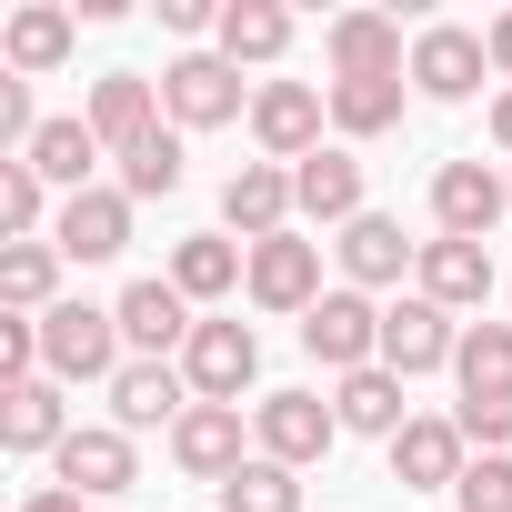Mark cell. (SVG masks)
Returning <instances> with one entry per match:
<instances>
[{
	"instance_id": "cell-36",
	"label": "cell",
	"mask_w": 512,
	"mask_h": 512,
	"mask_svg": "<svg viewBox=\"0 0 512 512\" xmlns=\"http://www.w3.org/2000/svg\"><path fill=\"white\" fill-rule=\"evenodd\" d=\"M11 382H41V322L0 312V392H11Z\"/></svg>"
},
{
	"instance_id": "cell-22",
	"label": "cell",
	"mask_w": 512,
	"mask_h": 512,
	"mask_svg": "<svg viewBox=\"0 0 512 512\" xmlns=\"http://www.w3.org/2000/svg\"><path fill=\"white\" fill-rule=\"evenodd\" d=\"M71 432H81V422L61 412V382H51V372L0 392V452H21V462H31V452H61Z\"/></svg>"
},
{
	"instance_id": "cell-13",
	"label": "cell",
	"mask_w": 512,
	"mask_h": 512,
	"mask_svg": "<svg viewBox=\"0 0 512 512\" xmlns=\"http://www.w3.org/2000/svg\"><path fill=\"white\" fill-rule=\"evenodd\" d=\"M452 352H462V322H452L442 302H422V292H412V302H392V312H382V372H402V382H412V372H442Z\"/></svg>"
},
{
	"instance_id": "cell-21",
	"label": "cell",
	"mask_w": 512,
	"mask_h": 512,
	"mask_svg": "<svg viewBox=\"0 0 512 512\" xmlns=\"http://www.w3.org/2000/svg\"><path fill=\"white\" fill-rule=\"evenodd\" d=\"M412 292L442 302V312H482V302H492V251H482V241H422Z\"/></svg>"
},
{
	"instance_id": "cell-20",
	"label": "cell",
	"mask_w": 512,
	"mask_h": 512,
	"mask_svg": "<svg viewBox=\"0 0 512 512\" xmlns=\"http://www.w3.org/2000/svg\"><path fill=\"white\" fill-rule=\"evenodd\" d=\"M342 272H352V292H382V282H402V272H422V241H402V221L392 211H362L342 241Z\"/></svg>"
},
{
	"instance_id": "cell-4",
	"label": "cell",
	"mask_w": 512,
	"mask_h": 512,
	"mask_svg": "<svg viewBox=\"0 0 512 512\" xmlns=\"http://www.w3.org/2000/svg\"><path fill=\"white\" fill-rule=\"evenodd\" d=\"M322 121H332L322 81H262L251 91V141H262V161H282V171L322 151Z\"/></svg>"
},
{
	"instance_id": "cell-15",
	"label": "cell",
	"mask_w": 512,
	"mask_h": 512,
	"mask_svg": "<svg viewBox=\"0 0 512 512\" xmlns=\"http://www.w3.org/2000/svg\"><path fill=\"white\" fill-rule=\"evenodd\" d=\"M502 211H512V191L492 181V161H442V171H432V221H442V241H482Z\"/></svg>"
},
{
	"instance_id": "cell-16",
	"label": "cell",
	"mask_w": 512,
	"mask_h": 512,
	"mask_svg": "<svg viewBox=\"0 0 512 512\" xmlns=\"http://www.w3.org/2000/svg\"><path fill=\"white\" fill-rule=\"evenodd\" d=\"M171 462L191 472V482H231L251 452H241V402H191L181 422H171Z\"/></svg>"
},
{
	"instance_id": "cell-34",
	"label": "cell",
	"mask_w": 512,
	"mask_h": 512,
	"mask_svg": "<svg viewBox=\"0 0 512 512\" xmlns=\"http://www.w3.org/2000/svg\"><path fill=\"white\" fill-rule=\"evenodd\" d=\"M41 211H51V181L31 161H0V231L11 241H41Z\"/></svg>"
},
{
	"instance_id": "cell-10",
	"label": "cell",
	"mask_w": 512,
	"mask_h": 512,
	"mask_svg": "<svg viewBox=\"0 0 512 512\" xmlns=\"http://www.w3.org/2000/svg\"><path fill=\"white\" fill-rule=\"evenodd\" d=\"M322 61H332V81H392V71H412L392 11H342V21L322 31Z\"/></svg>"
},
{
	"instance_id": "cell-23",
	"label": "cell",
	"mask_w": 512,
	"mask_h": 512,
	"mask_svg": "<svg viewBox=\"0 0 512 512\" xmlns=\"http://www.w3.org/2000/svg\"><path fill=\"white\" fill-rule=\"evenodd\" d=\"M181 412H191L181 362H121V382H111V422H121V432H161V422H181Z\"/></svg>"
},
{
	"instance_id": "cell-29",
	"label": "cell",
	"mask_w": 512,
	"mask_h": 512,
	"mask_svg": "<svg viewBox=\"0 0 512 512\" xmlns=\"http://www.w3.org/2000/svg\"><path fill=\"white\" fill-rule=\"evenodd\" d=\"M402 81L412 71H392V81H332V131L342 141H382L402 121Z\"/></svg>"
},
{
	"instance_id": "cell-41",
	"label": "cell",
	"mask_w": 512,
	"mask_h": 512,
	"mask_svg": "<svg viewBox=\"0 0 512 512\" xmlns=\"http://www.w3.org/2000/svg\"><path fill=\"white\" fill-rule=\"evenodd\" d=\"M492 141L512 151V91H492Z\"/></svg>"
},
{
	"instance_id": "cell-5",
	"label": "cell",
	"mask_w": 512,
	"mask_h": 512,
	"mask_svg": "<svg viewBox=\"0 0 512 512\" xmlns=\"http://www.w3.org/2000/svg\"><path fill=\"white\" fill-rule=\"evenodd\" d=\"M51 472H61V492H81L91 512H111V502L141 482V462H131V432H121V422H81V432L51 452Z\"/></svg>"
},
{
	"instance_id": "cell-35",
	"label": "cell",
	"mask_w": 512,
	"mask_h": 512,
	"mask_svg": "<svg viewBox=\"0 0 512 512\" xmlns=\"http://www.w3.org/2000/svg\"><path fill=\"white\" fill-rule=\"evenodd\" d=\"M452 502H462V512H512V452H482V462H462Z\"/></svg>"
},
{
	"instance_id": "cell-17",
	"label": "cell",
	"mask_w": 512,
	"mask_h": 512,
	"mask_svg": "<svg viewBox=\"0 0 512 512\" xmlns=\"http://www.w3.org/2000/svg\"><path fill=\"white\" fill-rule=\"evenodd\" d=\"M292 211H302V201H292V171H282V161H241V171L221 181V221L241 231V251L272 241V231H292Z\"/></svg>"
},
{
	"instance_id": "cell-9",
	"label": "cell",
	"mask_w": 512,
	"mask_h": 512,
	"mask_svg": "<svg viewBox=\"0 0 512 512\" xmlns=\"http://www.w3.org/2000/svg\"><path fill=\"white\" fill-rule=\"evenodd\" d=\"M482 71H492L482 31H462V21L412 31V91H422V101H472V91H482Z\"/></svg>"
},
{
	"instance_id": "cell-7",
	"label": "cell",
	"mask_w": 512,
	"mask_h": 512,
	"mask_svg": "<svg viewBox=\"0 0 512 512\" xmlns=\"http://www.w3.org/2000/svg\"><path fill=\"white\" fill-rule=\"evenodd\" d=\"M262 312H312L322 302V241H302V231H272V241H251V282H241Z\"/></svg>"
},
{
	"instance_id": "cell-27",
	"label": "cell",
	"mask_w": 512,
	"mask_h": 512,
	"mask_svg": "<svg viewBox=\"0 0 512 512\" xmlns=\"http://www.w3.org/2000/svg\"><path fill=\"white\" fill-rule=\"evenodd\" d=\"M0 61H11L21 81L61 71V61H71V11H61V0H21V11H11V31H0Z\"/></svg>"
},
{
	"instance_id": "cell-33",
	"label": "cell",
	"mask_w": 512,
	"mask_h": 512,
	"mask_svg": "<svg viewBox=\"0 0 512 512\" xmlns=\"http://www.w3.org/2000/svg\"><path fill=\"white\" fill-rule=\"evenodd\" d=\"M181 161H191V151H181V131L161 121L141 151H121V191H131V201H171V191H181Z\"/></svg>"
},
{
	"instance_id": "cell-26",
	"label": "cell",
	"mask_w": 512,
	"mask_h": 512,
	"mask_svg": "<svg viewBox=\"0 0 512 512\" xmlns=\"http://www.w3.org/2000/svg\"><path fill=\"white\" fill-rule=\"evenodd\" d=\"M241 282H251V251H231L221 231L171 241V292H181V302H221V292H241Z\"/></svg>"
},
{
	"instance_id": "cell-2",
	"label": "cell",
	"mask_w": 512,
	"mask_h": 512,
	"mask_svg": "<svg viewBox=\"0 0 512 512\" xmlns=\"http://www.w3.org/2000/svg\"><path fill=\"white\" fill-rule=\"evenodd\" d=\"M251 111V91H241V71L221 61V51H181L171 71H161V121L171 131H221V121H241Z\"/></svg>"
},
{
	"instance_id": "cell-25",
	"label": "cell",
	"mask_w": 512,
	"mask_h": 512,
	"mask_svg": "<svg viewBox=\"0 0 512 512\" xmlns=\"http://www.w3.org/2000/svg\"><path fill=\"white\" fill-rule=\"evenodd\" d=\"M0 312H61V241H0Z\"/></svg>"
},
{
	"instance_id": "cell-40",
	"label": "cell",
	"mask_w": 512,
	"mask_h": 512,
	"mask_svg": "<svg viewBox=\"0 0 512 512\" xmlns=\"http://www.w3.org/2000/svg\"><path fill=\"white\" fill-rule=\"evenodd\" d=\"M21 512H81V492H31Z\"/></svg>"
},
{
	"instance_id": "cell-6",
	"label": "cell",
	"mask_w": 512,
	"mask_h": 512,
	"mask_svg": "<svg viewBox=\"0 0 512 512\" xmlns=\"http://www.w3.org/2000/svg\"><path fill=\"white\" fill-rule=\"evenodd\" d=\"M251 372H262V332H251V322H201V332H191V352H181L191 402H241V392H251Z\"/></svg>"
},
{
	"instance_id": "cell-3",
	"label": "cell",
	"mask_w": 512,
	"mask_h": 512,
	"mask_svg": "<svg viewBox=\"0 0 512 512\" xmlns=\"http://www.w3.org/2000/svg\"><path fill=\"white\" fill-rule=\"evenodd\" d=\"M302 352H312L322 372H342V382L372 372V362H382V312H372V292H352V282L322 292V302L302 312Z\"/></svg>"
},
{
	"instance_id": "cell-39",
	"label": "cell",
	"mask_w": 512,
	"mask_h": 512,
	"mask_svg": "<svg viewBox=\"0 0 512 512\" xmlns=\"http://www.w3.org/2000/svg\"><path fill=\"white\" fill-rule=\"evenodd\" d=\"M482 51H492V81H502V91H512V11H502V21H492V31H482Z\"/></svg>"
},
{
	"instance_id": "cell-24",
	"label": "cell",
	"mask_w": 512,
	"mask_h": 512,
	"mask_svg": "<svg viewBox=\"0 0 512 512\" xmlns=\"http://www.w3.org/2000/svg\"><path fill=\"white\" fill-rule=\"evenodd\" d=\"M292 51V11L282 0H221V61L231 71H272Z\"/></svg>"
},
{
	"instance_id": "cell-14",
	"label": "cell",
	"mask_w": 512,
	"mask_h": 512,
	"mask_svg": "<svg viewBox=\"0 0 512 512\" xmlns=\"http://www.w3.org/2000/svg\"><path fill=\"white\" fill-rule=\"evenodd\" d=\"M462 462H472V442H462V422H442V412H412V422L392 432V482H402V492H452Z\"/></svg>"
},
{
	"instance_id": "cell-19",
	"label": "cell",
	"mask_w": 512,
	"mask_h": 512,
	"mask_svg": "<svg viewBox=\"0 0 512 512\" xmlns=\"http://www.w3.org/2000/svg\"><path fill=\"white\" fill-rule=\"evenodd\" d=\"M292 201H302V221L352 231V221H362V161H352L342 141H322L312 161H292Z\"/></svg>"
},
{
	"instance_id": "cell-18",
	"label": "cell",
	"mask_w": 512,
	"mask_h": 512,
	"mask_svg": "<svg viewBox=\"0 0 512 512\" xmlns=\"http://www.w3.org/2000/svg\"><path fill=\"white\" fill-rule=\"evenodd\" d=\"M51 241H61V262H121L131 251V191H71Z\"/></svg>"
},
{
	"instance_id": "cell-28",
	"label": "cell",
	"mask_w": 512,
	"mask_h": 512,
	"mask_svg": "<svg viewBox=\"0 0 512 512\" xmlns=\"http://www.w3.org/2000/svg\"><path fill=\"white\" fill-rule=\"evenodd\" d=\"M332 412H342V432H372V442H392L412 412H402V372H352V382H332Z\"/></svg>"
},
{
	"instance_id": "cell-37",
	"label": "cell",
	"mask_w": 512,
	"mask_h": 512,
	"mask_svg": "<svg viewBox=\"0 0 512 512\" xmlns=\"http://www.w3.org/2000/svg\"><path fill=\"white\" fill-rule=\"evenodd\" d=\"M452 422H462V442H482V452H502V442H512V392H482V402H462Z\"/></svg>"
},
{
	"instance_id": "cell-8",
	"label": "cell",
	"mask_w": 512,
	"mask_h": 512,
	"mask_svg": "<svg viewBox=\"0 0 512 512\" xmlns=\"http://www.w3.org/2000/svg\"><path fill=\"white\" fill-rule=\"evenodd\" d=\"M251 442H262L272 462H322L332 442H342V412L322 402V392H262V412H251Z\"/></svg>"
},
{
	"instance_id": "cell-11",
	"label": "cell",
	"mask_w": 512,
	"mask_h": 512,
	"mask_svg": "<svg viewBox=\"0 0 512 512\" xmlns=\"http://www.w3.org/2000/svg\"><path fill=\"white\" fill-rule=\"evenodd\" d=\"M81 121H91V141H101V151L121 161V151H141V141L161 131V81H141V71H101V81H91V111H81Z\"/></svg>"
},
{
	"instance_id": "cell-1",
	"label": "cell",
	"mask_w": 512,
	"mask_h": 512,
	"mask_svg": "<svg viewBox=\"0 0 512 512\" xmlns=\"http://www.w3.org/2000/svg\"><path fill=\"white\" fill-rule=\"evenodd\" d=\"M121 362H131L121 312H101V302L41 312V372H51V382H121Z\"/></svg>"
},
{
	"instance_id": "cell-38",
	"label": "cell",
	"mask_w": 512,
	"mask_h": 512,
	"mask_svg": "<svg viewBox=\"0 0 512 512\" xmlns=\"http://www.w3.org/2000/svg\"><path fill=\"white\" fill-rule=\"evenodd\" d=\"M161 31H181V41H221V11H211V0H161Z\"/></svg>"
},
{
	"instance_id": "cell-31",
	"label": "cell",
	"mask_w": 512,
	"mask_h": 512,
	"mask_svg": "<svg viewBox=\"0 0 512 512\" xmlns=\"http://www.w3.org/2000/svg\"><path fill=\"white\" fill-rule=\"evenodd\" d=\"M452 372H462V402H482V392H512V322H462V352H452Z\"/></svg>"
},
{
	"instance_id": "cell-12",
	"label": "cell",
	"mask_w": 512,
	"mask_h": 512,
	"mask_svg": "<svg viewBox=\"0 0 512 512\" xmlns=\"http://www.w3.org/2000/svg\"><path fill=\"white\" fill-rule=\"evenodd\" d=\"M111 312H121V342H131V362H171V352H191V332H201V322H191V302L171 292V272H161V282H131Z\"/></svg>"
},
{
	"instance_id": "cell-32",
	"label": "cell",
	"mask_w": 512,
	"mask_h": 512,
	"mask_svg": "<svg viewBox=\"0 0 512 512\" xmlns=\"http://www.w3.org/2000/svg\"><path fill=\"white\" fill-rule=\"evenodd\" d=\"M221 512H302V482H292V462L251 452V462L221 482Z\"/></svg>"
},
{
	"instance_id": "cell-30",
	"label": "cell",
	"mask_w": 512,
	"mask_h": 512,
	"mask_svg": "<svg viewBox=\"0 0 512 512\" xmlns=\"http://www.w3.org/2000/svg\"><path fill=\"white\" fill-rule=\"evenodd\" d=\"M91 161H101L91 121H41V141H31V171H41V181H61V201H71V191H91Z\"/></svg>"
}]
</instances>
